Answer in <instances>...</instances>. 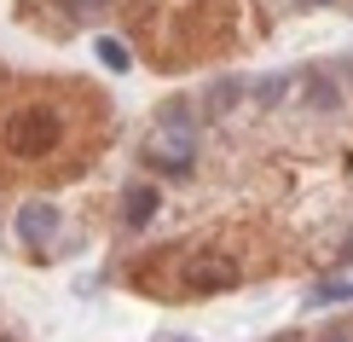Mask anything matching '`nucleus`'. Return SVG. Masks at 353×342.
I'll return each mask as SVG.
<instances>
[{
	"instance_id": "nucleus-10",
	"label": "nucleus",
	"mask_w": 353,
	"mask_h": 342,
	"mask_svg": "<svg viewBox=\"0 0 353 342\" xmlns=\"http://www.w3.org/2000/svg\"><path fill=\"white\" fill-rule=\"evenodd\" d=\"M325 342H353V336H347V331H330V336H325Z\"/></svg>"
},
{
	"instance_id": "nucleus-3",
	"label": "nucleus",
	"mask_w": 353,
	"mask_h": 342,
	"mask_svg": "<svg viewBox=\"0 0 353 342\" xmlns=\"http://www.w3.org/2000/svg\"><path fill=\"white\" fill-rule=\"evenodd\" d=\"M52 227H58V209H52V203H23V209H18V232H23L29 249L52 244Z\"/></svg>"
},
{
	"instance_id": "nucleus-4",
	"label": "nucleus",
	"mask_w": 353,
	"mask_h": 342,
	"mask_svg": "<svg viewBox=\"0 0 353 342\" xmlns=\"http://www.w3.org/2000/svg\"><path fill=\"white\" fill-rule=\"evenodd\" d=\"M151 215H157V186L151 180H134L122 191V227H145Z\"/></svg>"
},
{
	"instance_id": "nucleus-9",
	"label": "nucleus",
	"mask_w": 353,
	"mask_h": 342,
	"mask_svg": "<svg viewBox=\"0 0 353 342\" xmlns=\"http://www.w3.org/2000/svg\"><path fill=\"white\" fill-rule=\"evenodd\" d=\"M157 342H197V336H185V331H163Z\"/></svg>"
},
{
	"instance_id": "nucleus-6",
	"label": "nucleus",
	"mask_w": 353,
	"mask_h": 342,
	"mask_svg": "<svg viewBox=\"0 0 353 342\" xmlns=\"http://www.w3.org/2000/svg\"><path fill=\"white\" fill-rule=\"evenodd\" d=\"M347 296H353V278H330V285H319L313 296H307V302L325 307V302H347Z\"/></svg>"
},
{
	"instance_id": "nucleus-2",
	"label": "nucleus",
	"mask_w": 353,
	"mask_h": 342,
	"mask_svg": "<svg viewBox=\"0 0 353 342\" xmlns=\"http://www.w3.org/2000/svg\"><path fill=\"white\" fill-rule=\"evenodd\" d=\"M191 157H197V140H191V128H163V140H145L139 162L157 174H185Z\"/></svg>"
},
{
	"instance_id": "nucleus-8",
	"label": "nucleus",
	"mask_w": 353,
	"mask_h": 342,
	"mask_svg": "<svg viewBox=\"0 0 353 342\" xmlns=\"http://www.w3.org/2000/svg\"><path fill=\"white\" fill-rule=\"evenodd\" d=\"M284 87H290L284 76H278V82H261V99H267V105H278V99H284Z\"/></svg>"
},
{
	"instance_id": "nucleus-11",
	"label": "nucleus",
	"mask_w": 353,
	"mask_h": 342,
	"mask_svg": "<svg viewBox=\"0 0 353 342\" xmlns=\"http://www.w3.org/2000/svg\"><path fill=\"white\" fill-rule=\"evenodd\" d=\"M313 6H336V0H313Z\"/></svg>"
},
{
	"instance_id": "nucleus-7",
	"label": "nucleus",
	"mask_w": 353,
	"mask_h": 342,
	"mask_svg": "<svg viewBox=\"0 0 353 342\" xmlns=\"http://www.w3.org/2000/svg\"><path fill=\"white\" fill-rule=\"evenodd\" d=\"M243 99V82H214V93H209V111L220 116V111H232Z\"/></svg>"
},
{
	"instance_id": "nucleus-5",
	"label": "nucleus",
	"mask_w": 353,
	"mask_h": 342,
	"mask_svg": "<svg viewBox=\"0 0 353 342\" xmlns=\"http://www.w3.org/2000/svg\"><path fill=\"white\" fill-rule=\"evenodd\" d=\"M93 47H99V64H105L110 76H128V70H134V53H128L122 41H116V35H99Z\"/></svg>"
},
{
	"instance_id": "nucleus-1",
	"label": "nucleus",
	"mask_w": 353,
	"mask_h": 342,
	"mask_svg": "<svg viewBox=\"0 0 353 342\" xmlns=\"http://www.w3.org/2000/svg\"><path fill=\"white\" fill-rule=\"evenodd\" d=\"M6 145L18 157H41V151H52L58 145V116L47 105H23V111H12L6 116Z\"/></svg>"
}]
</instances>
